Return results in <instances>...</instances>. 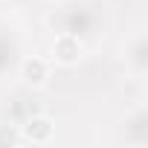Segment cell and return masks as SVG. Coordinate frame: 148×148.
Masks as SVG:
<instances>
[{"label": "cell", "instance_id": "cell-1", "mask_svg": "<svg viewBox=\"0 0 148 148\" xmlns=\"http://www.w3.org/2000/svg\"><path fill=\"white\" fill-rule=\"evenodd\" d=\"M52 58L64 67H73V64H79L82 58V44L76 35H58L55 44H52Z\"/></svg>", "mask_w": 148, "mask_h": 148}, {"label": "cell", "instance_id": "cell-4", "mask_svg": "<svg viewBox=\"0 0 148 148\" xmlns=\"http://www.w3.org/2000/svg\"><path fill=\"white\" fill-rule=\"evenodd\" d=\"M21 142H23V134L15 125H0V148L3 145H21Z\"/></svg>", "mask_w": 148, "mask_h": 148}, {"label": "cell", "instance_id": "cell-2", "mask_svg": "<svg viewBox=\"0 0 148 148\" xmlns=\"http://www.w3.org/2000/svg\"><path fill=\"white\" fill-rule=\"evenodd\" d=\"M21 76H23V82H26V84L41 87V84L49 79V64H47L44 58L32 55V58H26V61L21 64Z\"/></svg>", "mask_w": 148, "mask_h": 148}, {"label": "cell", "instance_id": "cell-3", "mask_svg": "<svg viewBox=\"0 0 148 148\" xmlns=\"http://www.w3.org/2000/svg\"><path fill=\"white\" fill-rule=\"evenodd\" d=\"M23 139H29V142H49L52 139V119H47V116H32L26 125H23Z\"/></svg>", "mask_w": 148, "mask_h": 148}]
</instances>
